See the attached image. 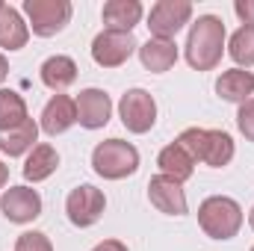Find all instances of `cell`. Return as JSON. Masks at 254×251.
Segmentation results:
<instances>
[{
	"label": "cell",
	"mask_w": 254,
	"mask_h": 251,
	"mask_svg": "<svg viewBox=\"0 0 254 251\" xmlns=\"http://www.w3.org/2000/svg\"><path fill=\"white\" fill-rule=\"evenodd\" d=\"M225 51V24L216 15H201L190 27L187 39V63L198 71L216 68Z\"/></svg>",
	"instance_id": "obj_1"
},
{
	"label": "cell",
	"mask_w": 254,
	"mask_h": 251,
	"mask_svg": "<svg viewBox=\"0 0 254 251\" xmlns=\"http://www.w3.org/2000/svg\"><path fill=\"white\" fill-rule=\"evenodd\" d=\"M178 142L190 151L195 163H207L213 169H222L234 160V139L225 130H207V127H187Z\"/></svg>",
	"instance_id": "obj_2"
},
{
	"label": "cell",
	"mask_w": 254,
	"mask_h": 251,
	"mask_svg": "<svg viewBox=\"0 0 254 251\" xmlns=\"http://www.w3.org/2000/svg\"><path fill=\"white\" fill-rule=\"evenodd\" d=\"M198 225L210 240H231L243 228V207L228 195H213L198 207Z\"/></svg>",
	"instance_id": "obj_3"
},
{
	"label": "cell",
	"mask_w": 254,
	"mask_h": 251,
	"mask_svg": "<svg viewBox=\"0 0 254 251\" xmlns=\"http://www.w3.org/2000/svg\"><path fill=\"white\" fill-rule=\"evenodd\" d=\"M92 169L107 181H122L139 169V151L125 139L98 142L92 151Z\"/></svg>",
	"instance_id": "obj_4"
},
{
	"label": "cell",
	"mask_w": 254,
	"mask_h": 251,
	"mask_svg": "<svg viewBox=\"0 0 254 251\" xmlns=\"http://www.w3.org/2000/svg\"><path fill=\"white\" fill-rule=\"evenodd\" d=\"M24 12L30 18V27L36 36L51 39L63 33L71 21V3L68 0H24Z\"/></svg>",
	"instance_id": "obj_5"
},
{
	"label": "cell",
	"mask_w": 254,
	"mask_h": 251,
	"mask_svg": "<svg viewBox=\"0 0 254 251\" xmlns=\"http://www.w3.org/2000/svg\"><path fill=\"white\" fill-rule=\"evenodd\" d=\"M104 207H107V198L104 192L89 184L71 189L68 198H65V213H68V222L77 225V228H92L101 216H104Z\"/></svg>",
	"instance_id": "obj_6"
},
{
	"label": "cell",
	"mask_w": 254,
	"mask_h": 251,
	"mask_svg": "<svg viewBox=\"0 0 254 251\" xmlns=\"http://www.w3.org/2000/svg\"><path fill=\"white\" fill-rule=\"evenodd\" d=\"M190 0H160L148 15V30L154 33V39H175L184 30V24H190Z\"/></svg>",
	"instance_id": "obj_7"
},
{
	"label": "cell",
	"mask_w": 254,
	"mask_h": 251,
	"mask_svg": "<svg viewBox=\"0 0 254 251\" xmlns=\"http://www.w3.org/2000/svg\"><path fill=\"white\" fill-rule=\"evenodd\" d=\"M136 48H139V45H136L133 33L104 30V33H98L95 42H92V60L101 65V68H119V65H125L127 60L133 57Z\"/></svg>",
	"instance_id": "obj_8"
},
{
	"label": "cell",
	"mask_w": 254,
	"mask_h": 251,
	"mask_svg": "<svg viewBox=\"0 0 254 251\" xmlns=\"http://www.w3.org/2000/svg\"><path fill=\"white\" fill-rule=\"evenodd\" d=\"M119 116L130 133H148L157 122V104L145 89H130L122 95Z\"/></svg>",
	"instance_id": "obj_9"
},
{
	"label": "cell",
	"mask_w": 254,
	"mask_h": 251,
	"mask_svg": "<svg viewBox=\"0 0 254 251\" xmlns=\"http://www.w3.org/2000/svg\"><path fill=\"white\" fill-rule=\"evenodd\" d=\"M0 210L9 222L27 225L33 219H39V213H42V195L30 187H9L0 198Z\"/></svg>",
	"instance_id": "obj_10"
},
{
	"label": "cell",
	"mask_w": 254,
	"mask_h": 251,
	"mask_svg": "<svg viewBox=\"0 0 254 251\" xmlns=\"http://www.w3.org/2000/svg\"><path fill=\"white\" fill-rule=\"evenodd\" d=\"M148 198L151 204L166 213V216H187V195H184V187L166 175H154L148 181Z\"/></svg>",
	"instance_id": "obj_11"
},
{
	"label": "cell",
	"mask_w": 254,
	"mask_h": 251,
	"mask_svg": "<svg viewBox=\"0 0 254 251\" xmlns=\"http://www.w3.org/2000/svg\"><path fill=\"white\" fill-rule=\"evenodd\" d=\"M74 104H77V122L86 130H98V127H104L110 122L113 101L104 89H83Z\"/></svg>",
	"instance_id": "obj_12"
},
{
	"label": "cell",
	"mask_w": 254,
	"mask_h": 251,
	"mask_svg": "<svg viewBox=\"0 0 254 251\" xmlns=\"http://www.w3.org/2000/svg\"><path fill=\"white\" fill-rule=\"evenodd\" d=\"M71 125H77V104L68 95H54L42 110V130L48 136H60Z\"/></svg>",
	"instance_id": "obj_13"
},
{
	"label": "cell",
	"mask_w": 254,
	"mask_h": 251,
	"mask_svg": "<svg viewBox=\"0 0 254 251\" xmlns=\"http://www.w3.org/2000/svg\"><path fill=\"white\" fill-rule=\"evenodd\" d=\"M157 166H160V175H166V178H172V181H178V184L190 181L192 172H195V160L190 157V151H187L181 142L166 145V148L160 151V157H157Z\"/></svg>",
	"instance_id": "obj_14"
},
{
	"label": "cell",
	"mask_w": 254,
	"mask_h": 251,
	"mask_svg": "<svg viewBox=\"0 0 254 251\" xmlns=\"http://www.w3.org/2000/svg\"><path fill=\"white\" fill-rule=\"evenodd\" d=\"M216 92L222 101H231V104H246L254 95V74L246 68H231L225 71L219 80H216Z\"/></svg>",
	"instance_id": "obj_15"
},
{
	"label": "cell",
	"mask_w": 254,
	"mask_h": 251,
	"mask_svg": "<svg viewBox=\"0 0 254 251\" xmlns=\"http://www.w3.org/2000/svg\"><path fill=\"white\" fill-rule=\"evenodd\" d=\"M139 60H142V65L148 71L163 74V71H169L172 65L178 63V45H175V39H154L151 36L139 48Z\"/></svg>",
	"instance_id": "obj_16"
},
{
	"label": "cell",
	"mask_w": 254,
	"mask_h": 251,
	"mask_svg": "<svg viewBox=\"0 0 254 251\" xmlns=\"http://www.w3.org/2000/svg\"><path fill=\"white\" fill-rule=\"evenodd\" d=\"M139 18H142V3L139 0H110V3H104V24H107V30L133 33Z\"/></svg>",
	"instance_id": "obj_17"
},
{
	"label": "cell",
	"mask_w": 254,
	"mask_h": 251,
	"mask_svg": "<svg viewBox=\"0 0 254 251\" xmlns=\"http://www.w3.org/2000/svg\"><path fill=\"white\" fill-rule=\"evenodd\" d=\"M27 39H30V27L21 18V12L12 6H3V12H0V48L18 51L27 45Z\"/></svg>",
	"instance_id": "obj_18"
},
{
	"label": "cell",
	"mask_w": 254,
	"mask_h": 251,
	"mask_svg": "<svg viewBox=\"0 0 254 251\" xmlns=\"http://www.w3.org/2000/svg\"><path fill=\"white\" fill-rule=\"evenodd\" d=\"M57 166H60L57 148H54V145H36V148L30 151L27 163H24V178L33 181V184H42V181H48V178L57 172Z\"/></svg>",
	"instance_id": "obj_19"
},
{
	"label": "cell",
	"mask_w": 254,
	"mask_h": 251,
	"mask_svg": "<svg viewBox=\"0 0 254 251\" xmlns=\"http://www.w3.org/2000/svg\"><path fill=\"white\" fill-rule=\"evenodd\" d=\"M77 80V63L71 60V57H51V60H45L42 65V83L48 86V89H54L57 95L65 92L71 83Z\"/></svg>",
	"instance_id": "obj_20"
},
{
	"label": "cell",
	"mask_w": 254,
	"mask_h": 251,
	"mask_svg": "<svg viewBox=\"0 0 254 251\" xmlns=\"http://www.w3.org/2000/svg\"><path fill=\"white\" fill-rule=\"evenodd\" d=\"M39 139V125L33 119H27L21 127L12 130H0V151L9 157H21L27 151H33V142Z\"/></svg>",
	"instance_id": "obj_21"
},
{
	"label": "cell",
	"mask_w": 254,
	"mask_h": 251,
	"mask_svg": "<svg viewBox=\"0 0 254 251\" xmlns=\"http://www.w3.org/2000/svg\"><path fill=\"white\" fill-rule=\"evenodd\" d=\"M27 104L18 92L12 89H0V130H12V127H21L27 122Z\"/></svg>",
	"instance_id": "obj_22"
},
{
	"label": "cell",
	"mask_w": 254,
	"mask_h": 251,
	"mask_svg": "<svg viewBox=\"0 0 254 251\" xmlns=\"http://www.w3.org/2000/svg\"><path fill=\"white\" fill-rule=\"evenodd\" d=\"M231 57L237 65H246L252 68L254 65V24H243L234 36H231Z\"/></svg>",
	"instance_id": "obj_23"
},
{
	"label": "cell",
	"mask_w": 254,
	"mask_h": 251,
	"mask_svg": "<svg viewBox=\"0 0 254 251\" xmlns=\"http://www.w3.org/2000/svg\"><path fill=\"white\" fill-rule=\"evenodd\" d=\"M15 251H54V246H51V240H48L45 234H39V231H27V234L18 237Z\"/></svg>",
	"instance_id": "obj_24"
},
{
	"label": "cell",
	"mask_w": 254,
	"mask_h": 251,
	"mask_svg": "<svg viewBox=\"0 0 254 251\" xmlns=\"http://www.w3.org/2000/svg\"><path fill=\"white\" fill-rule=\"evenodd\" d=\"M237 127H240V133L254 142V98H249L246 104H240V113H237Z\"/></svg>",
	"instance_id": "obj_25"
},
{
	"label": "cell",
	"mask_w": 254,
	"mask_h": 251,
	"mask_svg": "<svg viewBox=\"0 0 254 251\" xmlns=\"http://www.w3.org/2000/svg\"><path fill=\"white\" fill-rule=\"evenodd\" d=\"M237 15L243 18V24H254V0H237Z\"/></svg>",
	"instance_id": "obj_26"
},
{
	"label": "cell",
	"mask_w": 254,
	"mask_h": 251,
	"mask_svg": "<svg viewBox=\"0 0 254 251\" xmlns=\"http://www.w3.org/2000/svg\"><path fill=\"white\" fill-rule=\"evenodd\" d=\"M92 251H127V246L119 243V240H104V243H98Z\"/></svg>",
	"instance_id": "obj_27"
},
{
	"label": "cell",
	"mask_w": 254,
	"mask_h": 251,
	"mask_svg": "<svg viewBox=\"0 0 254 251\" xmlns=\"http://www.w3.org/2000/svg\"><path fill=\"white\" fill-rule=\"evenodd\" d=\"M6 77H9V63H6V57L0 54V83H3Z\"/></svg>",
	"instance_id": "obj_28"
},
{
	"label": "cell",
	"mask_w": 254,
	"mask_h": 251,
	"mask_svg": "<svg viewBox=\"0 0 254 251\" xmlns=\"http://www.w3.org/2000/svg\"><path fill=\"white\" fill-rule=\"evenodd\" d=\"M6 181H9V169H6V166L0 163V189L6 187Z\"/></svg>",
	"instance_id": "obj_29"
},
{
	"label": "cell",
	"mask_w": 254,
	"mask_h": 251,
	"mask_svg": "<svg viewBox=\"0 0 254 251\" xmlns=\"http://www.w3.org/2000/svg\"><path fill=\"white\" fill-rule=\"evenodd\" d=\"M249 225L254 228V207H252V213H249Z\"/></svg>",
	"instance_id": "obj_30"
},
{
	"label": "cell",
	"mask_w": 254,
	"mask_h": 251,
	"mask_svg": "<svg viewBox=\"0 0 254 251\" xmlns=\"http://www.w3.org/2000/svg\"><path fill=\"white\" fill-rule=\"evenodd\" d=\"M3 6H6V3H0V12H3Z\"/></svg>",
	"instance_id": "obj_31"
},
{
	"label": "cell",
	"mask_w": 254,
	"mask_h": 251,
	"mask_svg": "<svg viewBox=\"0 0 254 251\" xmlns=\"http://www.w3.org/2000/svg\"><path fill=\"white\" fill-rule=\"evenodd\" d=\"M252 251H254V249H252Z\"/></svg>",
	"instance_id": "obj_32"
}]
</instances>
